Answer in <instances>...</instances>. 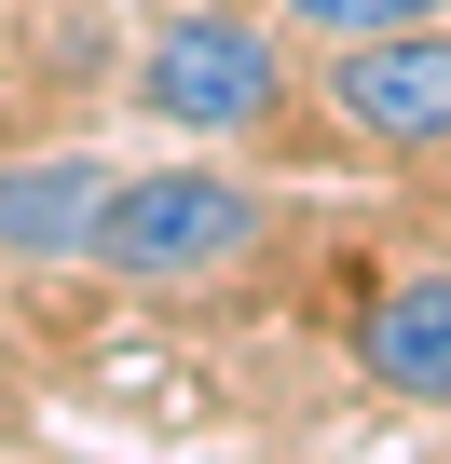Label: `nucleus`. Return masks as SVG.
<instances>
[{"instance_id": "nucleus-1", "label": "nucleus", "mask_w": 451, "mask_h": 464, "mask_svg": "<svg viewBox=\"0 0 451 464\" xmlns=\"http://www.w3.org/2000/svg\"><path fill=\"white\" fill-rule=\"evenodd\" d=\"M260 246H274V205L219 164H137L96 218V274H123V287H219Z\"/></svg>"}, {"instance_id": "nucleus-2", "label": "nucleus", "mask_w": 451, "mask_h": 464, "mask_svg": "<svg viewBox=\"0 0 451 464\" xmlns=\"http://www.w3.org/2000/svg\"><path fill=\"white\" fill-rule=\"evenodd\" d=\"M274 96H288V55L247 14H178L137 55V110L178 123V137H247V123H274Z\"/></svg>"}, {"instance_id": "nucleus-3", "label": "nucleus", "mask_w": 451, "mask_h": 464, "mask_svg": "<svg viewBox=\"0 0 451 464\" xmlns=\"http://www.w3.org/2000/svg\"><path fill=\"white\" fill-rule=\"evenodd\" d=\"M328 110H342V137H369V150H451V28L437 14H410V28H356L342 55H328Z\"/></svg>"}, {"instance_id": "nucleus-4", "label": "nucleus", "mask_w": 451, "mask_h": 464, "mask_svg": "<svg viewBox=\"0 0 451 464\" xmlns=\"http://www.w3.org/2000/svg\"><path fill=\"white\" fill-rule=\"evenodd\" d=\"M110 191H123L110 150H15V164H0V260H83L96 274Z\"/></svg>"}, {"instance_id": "nucleus-5", "label": "nucleus", "mask_w": 451, "mask_h": 464, "mask_svg": "<svg viewBox=\"0 0 451 464\" xmlns=\"http://www.w3.org/2000/svg\"><path fill=\"white\" fill-rule=\"evenodd\" d=\"M356 369L437 410L451 396V274H383L369 314H356Z\"/></svg>"}, {"instance_id": "nucleus-6", "label": "nucleus", "mask_w": 451, "mask_h": 464, "mask_svg": "<svg viewBox=\"0 0 451 464\" xmlns=\"http://www.w3.org/2000/svg\"><path fill=\"white\" fill-rule=\"evenodd\" d=\"M301 28H328V42H356V28H410V14H437V0H288Z\"/></svg>"}]
</instances>
